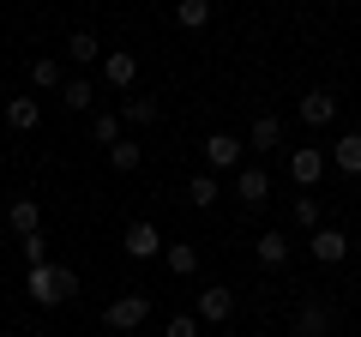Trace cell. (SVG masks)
Wrapping results in <instances>:
<instances>
[{
	"label": "cell",
	"instance_id": "obj_1",
	"mask_svg": "<svg viewBox=\"0 0 361 337\" xmlns=\"http://www.w3.org/2000/svg\"><path fill=\"white\" fill-rule=\"evenodd\" d=\"M25 289H30L37 307H61V301L78 295V271H73V265H54V259H49V265H30Z\"/></svg>",
	"mask_w": 361,
	"mask_h": 337
},
{
	"label": "cell",
	"instance_id": "obj_2",
	"mask_svg": "<svg viewBox=\"0 0 361 337\" xmlns=\"http://www.w3.org/2000/svg\"><path fill=\"white\" fill-rule=\"evenodd\" d=\"M151 319V295H139V289H127V295H115L103 307V325L109 331H139V325Z\"/></svg>",
	"mask_w": 361,
	"mask_h": 337
},
{
	"label": "cell",
	"instance_id": "obj_3",
	"mask_svg": "<svg viewBox=\"0 0 361 337\" xmlns=\"http://www.w3.org/2000/svg\"><path fill=\"white\" fill-rule=\"evenodd\" d=\"M307 253H313L319 265H343V259H349V235L331 229V223H319V229L307 235Z\"/></svg>",
	"mask_w": 361,
	"mask_h": 337
},
{
	"label": "cell",
	"instance_id": "obj_4",
	"mask_svg": "<svg viewBox=\"0 0 361 337\" xmlns=\"http://www.w3.org/2000/svg\"><path fill=\"white\" fill-rule=\"evenodd\" d=\"M229 313H235V295H229V289H217V283L199 289V307H193L199 325H229Z\"/></svg>",
	"mask_w": 361,
	"mask_h": 337
},
{
	"label": "cell",
	"instance_id": "obj_5",
	"mask_svg": "<svg viewBox=\"0 0 361 337\" xmlns=\"http://www.w3.org/2000/svg\"><path fill=\"white\" fill-rule=\"evenodd\" d=\"M121 247H127V259H157V247H163V235H157V223H127V235H121Z\"/></svg>",
	"mask_w": 361,
	"mask_h": 337
},
{
	"label": "cell",
	"instance_id": "obj_6",
	"mask_svg": "<svg viewBox=\"0 0 361 337\" xmlns=\"http://www.w3.org/2000/svg\"><path fill=\"white\" fill-rule=\"evenodd\" d=\"M235 199H241L247 211H259L271 199V175L265 168H241V175H235Z\"/></svg>",
	"mask_w": 361,
	"mask_h": 337
},
{
	"label": "cell",
	"instance_id": "obj_7",
	"mask_svg": "<svg viewBox=\"0 0 361 337\" xmlns=\"http://www.w3.org/2000/svg\"><path fill=\"white\" fill-rule=\"evenodd\" d=\"M319 175H325V151H313V145L289 151V181H295V187H313Z\"/></svg>",
	"mask_w": 361,
	"mask_h": 337
},
{
	"label": "cell",
	"instance_id": "obj_8",
	"mask_svg": "<svg viewBox=\"0 0 361 337\" xmlns=\"http://www.w3.org/2000/svg\"><path fill=\"white\" fill-rule=\"evenodd\" d=\"M103 78L115 85V91H133V78H139V61H133L127 49H109V54H103Z\"/></svg>",
	"mask_w": 361,
	"mask_h": 337
},
{
	"label": "cell",
	"instance_id": "obj_9",
	"mask_svg": "<svg viewBox=\"0 0 361 337\" xmlns=\"http://www.w3.org/2000/svg\"><path fill=\"white\" fill-rule=\"evenodd\" d=\"M331 331V307L325 301H301L295 307V337H325Z\"/></svg>",
	"mask_w": 361,
	"mask_h": 337
},
{
	"label": "cell",
	"instance_id": "obj_10",
	"mask_svg": "<svg viewBox=\"0 0 361 337\" xmlns=\"http://www.w3.org/2000/svg\"><path fill=\"white\" fill-rule=\"evenodd\" d=\"M301 121H307V127H331L337 121V97L331 91H307L301 97Z\"/></svg>",
	"mask_w": 361,
	"mask_h": 337
},
{
	"label": "cell",
	"instance_id": "obj_11",
	"mask_svg": "<svg viewBox=\"0 0 361 337\" xmlns=\"http://www.w3.org/2000/svg\"><path fill=\"white\" fill-rule=\"evenodd\" d=\"M6 127L13 133H37L42 127V103L37 97H13V103H6Z\"/></svg>",
	"mask_w": 361,
	"mask_h": 337
},
{
	"label": "cell",
	"instance_id": "obj_12",
	"mask_svg": "<svg viewBox=\"0 0 361 337\" xmlns=\"http://www.w3.org/2000/svg\"><path fill=\"white\" fill-rule=\"evenodd\" d=\"M205 163L211 168H235L241 163V139H235V133H211L205 139Z\"/></svg>",
	"mask_w": 361,
	"mask_h": 337
},
{
	"label": "cell",
	"instance_id": "obj_13",
	"mask_svg": "<svg viewBox=\"0 0 361 337\" xmlns=\"http://www.w3.org/2000/svg\"><path fill=\"white\" fill-rule=\"evenodd\" d=\"M331 168H343V175H361V133H343V139L331 145V157H325Z\"/></svg>",
	"mask_w": 361,
	"mask_h": 337
},
{
	"label": "cell",
	"instance_id": "obj_14",
	"mask_svg": "<svg viewBox=\"0 0 361 337\" xmlns=\"http://www.w3.org/2000/svg\"><path fill=\"white\" fill-rule=\"evenodd\" d=\"M253 253H259V265H265V271H277V265L289 259V235H277V229H265L253 241Z\"/></svg>",
	"mask_w": 361,
	"mask_h": 337
},
{
	"label": "cell",
	"instance_id": "obj_15",
	"mask_svg": "<svg viewBox=\"0 0 361 337\" xmlns=\"http://www.w3.org/2000/svg\"><path fill=\"white\" fill-rule=\"evenodd\" d=\"M163 259H169V271H175V277H193V271H199V247H193V241H169Z\"/></svg>",
	"mask_w": 361,
	"mask_h": 337
},
{
	"label": "cell",
	"instance_id": "obj_16",
	"mask_svg": "<svg viewBox=\"0 0 361 337\" xmlns=\"http://www.w3.org/2000/svg\"><path fill=\"white\" fill-rule=\"evenodd\" d=\"M187 199H193L199 211H211V205H217V199H223V187H217V175H211V168H199L193 181H187Z\"/></svg>",
	"mask_w": 361,
	"mask_h": 337
},
{
	"label": "cell",
	"instance_id": "obj_17",
	"mask_svg": "<svg viewBox=\"0 0 361 337\" xmlns=\"http://www.w3.org/2000/svg\"><path fill=\"white\" fill-rule=\"evenodd\" d=\"M6 223H13V235H37L42 229V205L37 199H13V217Z\"/></svg>",
	"mask_w": 361,
	"mask_h": 337
},
{
	"label": "cell",
	"instance_id": "obj_18",
	"mask_svg": "<svg viewBox=\"0 0 361 337\" xmlns=\"http://www.w3.org/2000/svg\"><path fill=\"white\" fill-rule=\"evenodd\" d=\"M66 61H78V66H90V61H103V42L90 37V30H73V37H66Z\"/></svg>",
	"mask_w": 361,
	"mask_h": 337
},
{
	"label": "cell",
	"instance_id": "obj_19",
	"mask_svg": "<svg viewBox=\"0 0 361 337\" xmlns=\"http://www.w3.org/2000/svg\"><path fill=\"white\" fill-rule=\"evenodd\" d=\"M175 25L180 30H205L211 25V0H180V6H175Z\"/></svg>",
	"mask_w": 361,
	"mask_h": 337
},
{
	"label": "cell",
	"instance_id": "obj_20",
	"mask_svg": "<svg viewBox=\"0 0 361 337\" xmlns=\"http://www.w3.org/2000/svg\"><path fill=\"white\" fill-rule=\"evenodd\" d=\"M30 85H37V91H54V85H61V61H54V54L30 61Z\"/></svg>",
	"mask_w": 361,
	"mask_h": 337
},
{
	"label": "cell",
	"instance_id": "obj_21",
	"mask_svg": "<svg viewBox=\"0 0 361 337\" xmlns=\"http://www.w3.org/2000/svg\"><path fill=\"white\" fill-rule=\"evenodd\" d=\"M61 103H66V109H90V103H97L90 78H66V85H61Z\"/></svg>",
	"mask_w": 361,
	"mask_h": 337
},
{
	"label": "cell",
	"instance_id": "obj_22",
	"mask_svg": "<svg viewBox=\"0 0 361 337\" xmlns=\"http://www.w3.org/2000/svg\"><path fill=\"white\" fill-rule=\"evenodd\" d=\"M277 139H283V121H277V115H259L253 121V151H271Z\"/></svg>",
	"mask_w": 361,
	"mask_h": 337
},
{
	"label": "cell",
	"instance_id": "obj_23",
	"mask_svg": "<svg viewBox=\"0 0 361 337\" xmlns=\"http://www.w3.org/2000/svg\"><path fill=\"white\" fill-rule=\"evenodd\" d=\"M109 163H115L121 175H133V168L145 163V151H139V145H127V139H115V145H109Z\"/></svg>",
	"mask_w": 361,
	"mask_h": 337
},
{
	"label": "cell",
	"instance_id": "obj_24",
	"mask_svg": "<svg viewBox=\"0 0 361 337\" xmlns=\"http://www.w3.org/2000/svg\"><path fill=\"white\" fill-rule=\"evenodd\" d=\"M121 121H133V127H151V121H157V97H133V103L121 109Z\"/></svg>",
	"mask_w": 361,
	"mask_h": 337
},
{
	"label": "cell",
	"instance_id": "obj_25",
	"mask_svg": "<svg viewBox=\"0 0 361 337\" xmlns=\"http://www.w3.org/2000/svg\"><path fill=\"white\" fill-rule=\"evenodd\" d=\"M121 127H127L121 115H97V121H90V139H97V145H115V139H121Z\"/></svg>",
	"mask_w": 361,
	"mask_h": 337
},
{
	"label": "cell",
	"instance_id": "obj_26",
	"mask_svg": "<svg viewBox=\"0 0 361 337\" xmlns=\"http://www.w3.org/2000/svg\"><path fill=\"white\" fill-rule=\"evenodd\" d=\"M295 223H301V235H313V229H319V205H313L307 193L295 199Z\"/></svg>",
	"mask_w": 361,
	"mask_h": 337
},
{
	"label": "cell",
	"instance_id": "obj_27",
	"mask_svg": "<svg viewBox=\"0 0 361 337\" xmlns=\"http://www.w3.org/2000/svg\"><path fill=\"white\" fill-rule=\"evenodd\" d=\"M25 259H30V265H49V235H42V229L25 235Z\"/></svg>",
	"mask_w": 361,
	"mask_h": 337
},
{
	"label": "cell",
	"instance_id": "obj_28",
	"mask_svg": "<svg viewBox=\"0 0 361 337\" xmlns=\"http://www.w3.org/2000/svg\"><path fill=\"white\" fill-rule=\"evenodd\" d=\"M163 337H199V319L193 313H175V319L163 325Z\"/></svg>",
	"mask_w": 361,
	"mask_h": 337
},
{
	"label": "cell",
	"instance_id": "obj_29",
	"mask_svg": "<svg viewBox=\"0 0 361 337\" xmlns=\"http://www.w3.org/2000/svg\"><path fill=\"white\" fill-rule=\"evenodd\" d=\"M349 247H355V259H361V235H355V241H349Z\"/></svg>",
	"mask_w": 361,
	"mask_h": 337
},
{
	"label": "cell",
	"instance_id": "obj_30",
	"mask_svg": "<svg viewBox=\"0 0 361 337\" xmlns=\"http://www.w3.org/2000/svg\"><path fill=\"white\" fill-rule=\"evenodd\" d=\"M6 337H25V331H6Z\"/></svg>",
	"mask_w": 361,
	"mask_h": 337
}]
</instances>
